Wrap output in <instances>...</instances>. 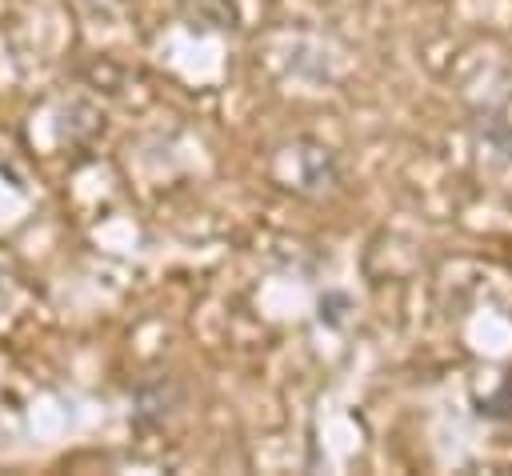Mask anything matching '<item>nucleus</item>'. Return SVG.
<instances>
[{
  "label": "nucleus",
  "mask_w": 512,
  "mask_h": 476,
  "mask_svg": "<svg viewBox=\"0 0 512 476\" xmlns=\"http://www.w3.org/2000/svg\"><path fill=\"white\" fill-rule=\"evenodd\" d=\"M268 172L284 192L304 196V200H320L340 184L336 152L328 144L312 140V136H296V140L280 144L272 152V160H268Z\"/></svg>",
  "instance_id": "1"
},
{
  "label": "nucleus",
  "mask_w": 512,
  "mask_h": 476,
  "mask_svg": "<svg viewBox=\"0 0 512 476\" xmlns=\"http://www.w3.org/2000/svg\"><path fill=\"white\" fill-rule=\"evenodd\" d=\"M252 4H260V0H192L196 16L208 28H220V32H244V28H252L248 24Z\"/></svg>",
  "instance_id": "2"
},
{
  "label": "nucleus",
  "mask_w": 512,
  "mask_h": 476,
  "mask_svg": "<svg viewBox=\"0 0 512 476\" xmlns=\"http://www.w3.org/2000/svg\"><path fill=\"white\" fill-rule=\"evenodd\" d=\"M472 404H476V416L496 420V424H512V372H500L488 392L472 396Z\"/></svg>",
  "instance_id": "3"
},
{
  "label": "nucleus",
  "mask_w": 512,
  "mask_h": 476,
  "mask_svg": "<svg viewBox=\"0 0 512 476\" xmlns=\"http://www.w3.org/2000/svg\"><path fill=\"white\" fill-rule=\"evenodd\" d=\"M172 404H176V384H172L168 376L160 380V396H156V400H152V388L140 384V388H136V424H148V420L156 424V420H164Z\"/></svg>",
  "instance_id": "4"
}]
</instances>
